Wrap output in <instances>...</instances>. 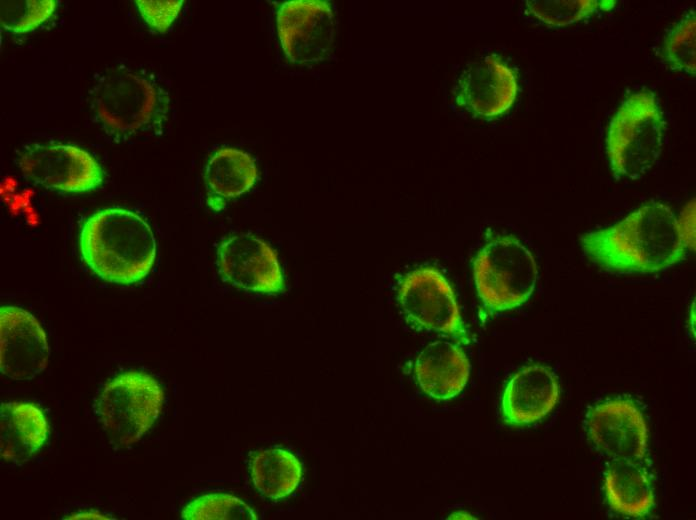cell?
Masks as SVG:
<instances>
[{
    "label": "cell",
    "instance_id": "obj_1",
    "mask_svg": "<svg viewBox=\"0 0 696 520\" xmlns=\"http://www.w3.org/2000/svg\"><path fill=\"white\" fill-rule=\"evenodd\" d=\"M586 254L615 272L655 273L683 260L686 250L677 217L658 201L642 205L620 222L581 237Z\"/></svg>",
    "mask_w": 696,
    "mask_h": 520
},
{
    "label": "cell",
    "instance_id": "obj_2",
    "mask_svg": "<svg viewBox=\"0 0 696 520\" xmlns=\"http://www.w3.org/2000/svg\"><path fill=\"white\" fill-rule=\"evenodd\" d=\"M79 247L83 261L100 279L120 285L142 281L156 257V240L148 223L124 208H105L85 220Z\"/></svg>",
    "mask_w": 696,
    "mask_h": 520
},
{
    "label": "cell",
    "instance_id": "obj_3",
    "mask_svg": "<svg viewBox=\"0 0 696 520\" xmlns=\"http://www.w3.org/2000/svg\"><path fill=\"white\" fill-rule=\"evenodd\" d=\"M168 93L154 80L126 67L106 71L90 92L101 128L116 139L161 133L169 112Z\"/></svg>",
    "mask_w": 696,
    "mask_h": 520
},
{
    "label": "cell",
    "instance_id": "obj_4",
    "mask_svg": "<svg viewBox=\"0 0 696 520\" xmlns=\"http://www.w3.org/2000/svg\"><path fill=\"white\" fill-rule=\"evenodd\" d=\"M665 122L653 92L629 95L610 120L606 149L617 178L636 179L657 162L663 145Z\"/></svg>",
    "mask_w": 696,
    "mask_h": 520
},
{
    "label": "cell",
    "instance_id": "obj_5",
    "mask_svg": "<svg viewBox=\"0 0 696 520\" xmlns=\"http://www.w3.org/2000/svg\"><path fill=\"white\" fill-rule=\"evenodd\" d=\"M478 295L489 312L514 309L532 295L538 268L531 252L515 237H492L478 252L474 264Z\"/></svg>",
    "mask_w": 696,
    "mask_h": 520
},
{
    "label": "cell",
    "instance_id": "obj_6",
    "mask_svg": "<svg viewBox=\"0 0 696 520\" xmlns=\"http://www.w3.org/2000/svg\"><path fill=\"white\" fill-rule=\"evenodd\" d=\"M163 400V391L153 377L129 371L106 383L97 400V413L110 439L128 446L151 428Z\"/></svg>",
    "mask_w": 696,
    "mask_h": 520
},
{
    "label": "cell",
    "instance_id": "obj_7",
    "mask_svg": "<svg viewBox=\"0 0 696 520\" xmlns=\"http://www.w3.org/2000/svg\"><path fill=\"white\" fill-rule=\"evenodd\" d=\"M398 302L413 324L467 342L454 292L443 275L432 267H421L403 276Z\"/></svg>",
    "mask_w": 696,
    "mask_h": 520
},
{
    "label": "cell",
    "instance_id": "obj_8",
    "mask_svg": "<svg viewBox=\"0 0 696 520\" xmlns=\"http://www.w3.org/2000/svg\"><path fill=\"white\" fill-rule=\"evenodd\" d=\"M30 182L61 192L82 193L103 182V171L87 151L66 144L26 147L17 161Z\"/></svg>",
    "mask_w": 696,
    "mask_h": 520
},
{
    "label": "cell",
    "instance_id": "obj_9",
    "mask_svg": "<svg viewBox=\"0 0 696 520\" xmlns=\"http://www.w3.org/2000/svg\"><path fill=\"white\" fill-rule=\"evenodd\" d=\"M336 19L333 6L323 0H293L277 12L282 48L294 63H314L331 53Z\"/></svg>",
    "mask_w": 696,
    "mask_h": 520
},
{
    "label": "cell",
    "instance_id": "obj_10",
    "mask_svg": "<svg viewBox=\"0 0 696 520\" xmlns=\"http://www.w3.org/2000/svg\"><path fill=\"white\" fill-rule=\"evenodd\" d=\"M518 92L515 72L495 55L470 64L453 89L456 105L474 117L492 119L506 113Z\"/></svg>",
    "mask_w": 696,
    "mask_h": 520
},
{
    "label": "cell",
    "instance_id": "obj_11",
    "mask_svg": "<svg viewBox=\"0 0 696 520\" xmlns=\"http://www.w3.org/2000/svg\"><path fill=\"white\" fill-rule=\"evenodd\" d=\"M219 272L233 286L263 294L284 290V278L275 251L263 240L239 234L218 247Z\"/></svg>",
    "mask_w": 696,
    "mask_h": 520
},
{
    "label": "cell",
    "instance_id": "obj_12",
    "mask_svg": "<svg viewBox=\"0 0 696 520\" xmlns=\"http://www.w3.org/2000/svg\"><path fill=\"white\" fill-rule=\"evenodd\" d=\"M589 436L613 461H640L647 450L648 429L639 408L628 399L595 406L588 417Z\"/></svg>",
    "mask_w": 696,
    "mask_h": 520
},
{
    "label": "cell",
    "instance_id": "obj_13",
    "mask_svg": "<svg viewBox=\"0 0 696 520\" xmlns=\"http://www.w3.org/2000/svg\"><path fill=\"white\" fill-rule=\"evenodd\" d=\"M47 337L36 318L14 306L0 309V369L13 380H31L48 362Z\"/></svg>",
    "mask_w": 696,
    "mask_h": 520
},
{
    "label": "cell",
    "instance_id": "obj_14",
    "mask_svg": "<svg viewBox=\"0 0 696 520\" xmlns=\"http://www.w3.org/2000/svg\"><path fill=\"white\" fill-rule=\"evenodd\" d=\"M559 399V385L545 366L531 365L519 370L507 383L501 401L505 423L521 427L545 417Z\"/></svg>",
    "mask_w": 696,
    "mask_h": 520
},
{
    "label": "cell",
    "instance_id": "obj_15",
    "mask_svg": "<svg viewBox=\"0 0 696 520\" xmlns=\"http://www.w3.org/2000/svg\"><path fill=\"white\" fill-rule=\"evenodd\" d=\"M414 371L420 388L427 395L437 400H447L465 387L470 363L456 345L448 341H435L419 353Z\"/></svg>",
    "mask_w": 696,
    "mask_h": 520
},
{
    "label": "cell",
    "instance_id": "obj_16",
    "mask_svg": "<svg viewBox=\"0 0 696 520\" xmlns=\"http://www.w3.org/2000/svg\"><path fill=\"white\" fill-rule=\"evenodd\" d=\"M48 424L40 408L23 402L2 403L0 455L8 462L28 460L45 443Z\"/></svg>",
    "mask_w": 696,
    "mask_h": 520
},
{
    "label": "cell",
    "instance_id": "obj_17",
    "mask_svg": "<svg viewBox=\"0 0 696 520\" xmlns=\"http://www.w3.org/2000/svg\"><path fill=\"white\" fill-rule=\"evenodd\" d=\"M257 176L256 165L249 154L229 147L217 150L208 160L204 172L209 207L221 210L227 200L248 191Z\"/></svg>",
    "mask_w": 696,
    "mask_h": 520
},
{
    "label": "cell",
    "instance_id": "obj_18",
    "mask_svg": "<svg viewBox=\"0 0 696 520\" xmlns=\"http://www.w3.org/2000/svg\"><path fill=\"white\" fill-rule=\"evenodd\" d=\"M604 486L610 507L622 515L642 517L654 505L649 476L640 461H613Z\"/></svg>",
    "mask_w": 696,
    "mask_h": 520
},
{
    "label": "cell",
    "instance_id": "obj_19",
    "mask_svg": "<svg viewBox=\"0 0 696 520\" xmlns=\"http://www.w3.org/2000/svg\"><path fill=\"white\" fill-rule=\"evenodd\" d=\"M250 471L257 491L273 500L290 495L302 477L300 461L282 448L258 451L251 459Z\"/></svg>",
    "mask_w": 696,
    "mask_h": 520
},
{
    "label": "cell",
    "instance_id": "obj_20",
    "mask_svg": "<svg viewBox=\"0 0 696 520\" xmlns=\"http://www.w3.org/2000/svg\"><path fill=\"white\" fill-rule=\"evenodd\" d=\"M615 5L614 0H528L525 4L529 15L551 27L575 24Z\"/></svg>",
    "mask_w": 696,
    "mask_h": 520
},
{
    "label": "cell",
    "instance_id": "obj_21",
    "mask_svg": "<svg viewBox=\"0 0 696 520\" xmlns=\"http://www.w3.org/2000/svg\"><path fill=\"white\" fill-rule=\"evenodd\" d=\"M695 48L696 17L691 9L668 31L661 56L669 69L695 76Z\"/></svg>",
    "mask_w": 696,
    "mask_h": 520
},
{
    "label": "cell",
    "instance_id": "obj_22",
    "mask_svg": "<svg viewBox=\"0 0 696 520\" xmlns=\"http://www.w3.org/2000/svg\"><path fill=\"white\" fill-rule=\"evenodd\" d=\"M185 520H257L254 510L241 499L224 493L195 498L181 512Z\"/></svg>",
    "mask_w": 696,
    "mask_h": 520
},
{
    "label": "cell",
    "instance_id": "obj_23",
    "mask_svg": "<svg viewBox=\"0 0 696 520\" xmlns=\"http://www.w3.org/2000/svg\"><path fill=\"white\" fill-rule=\"evenodd\" d=\"M0 3L1 26L15 34L26 33L40 26L56 8L55 0H5Z\"/></svg>",
    "mask_w": 696,
    "mask_h": 520
},
{
    "label": "cell",
    "instance_id": "obj_24",
    "mask_svg": "<svg viewBox=\"0 0 696 520\" xmlns=\"http://www.w3.org/2000/svg\"><path fill=\"white\" fill-rule=\"evenodd\" d=\"M144 21L155 31L166 32L177 18L182 7V0L135 1Z\"/></svg>",
    "mask_w": 696,
    "mask_h": 520
},
{
    "label": "cell",
    "instance_id": "obj_25",
    "mask_svg": "<svg viewBox=\"0 0 696 520\" xmlns=\"http://www.w3.org/2000/svg\"><path fill=\"white\" fill-rule=\"evenodd\" d=\"M678 229L686 248L695 249V199L683 208L677 218Z\"/></svg>",
    "mask_w": 696,
    "mask_h": 520
},
{
    "label": "cell",
    "instance_id": "obj_26",
    "mask_svg": "<svg viewBox=\"0 0 696 520\" xmlns=\"http://www.w3.org/2000/svg\"><path fill=\"white\" fill-rule=\"evenodd\" d=\"M63 519H114V518L107 516L106 514H103L99 511H96V510H88V511H83V512H78L75 514H71L68 517H64Z\"/></svg>",
    "mask_w": 696,
    "mask_h": 520
}]
</instances>
